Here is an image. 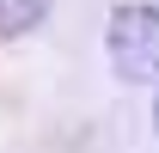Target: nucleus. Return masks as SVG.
Segmentation results:
<instances>
[{
    "label": "nucleus",
    "instance_id": "f257e3e1",
    "mask_svg": "<svg viewBox=\"0 0 159 153\" xmlns=\"http://www.w3.org/2000/svg\"><path fill=\"white\" fill-rule=\"evenodd\" d=\"M104 43L122 80H159V6H116Z\"/></svg>",
    "mask_w": 159,
    "mask_h": 153
},
{
    "label": "nucleus",
    "instance_id": "f03ea898",
    "mask_svg": "<svg viewBox=\"0 0 159 153\" xmlns=\"http://www.w3.org/2000/svg\"><path fill=\"white\" fill-rule=\"evenodd\" d=\"M49 0H0V37H25L31 25H43Z\"/></svg>",
    "mask_w": 159,
    "mask_h": 153
},
{
    "label": "nucleus",
    "instance_id": "7ed1b4c3",
    "mask_svg": "<svg viewBox=\"0 0 159 153\" xmlns=\"http://www.w3.org/2000/svg\"><path fill=\"white\" fill-rule=\"evenodd\" d=\"M153 116H159V110H153Z\"/></svg>",
    "mask_w": 159,
    "mask_h": 153
}]
</instances>
